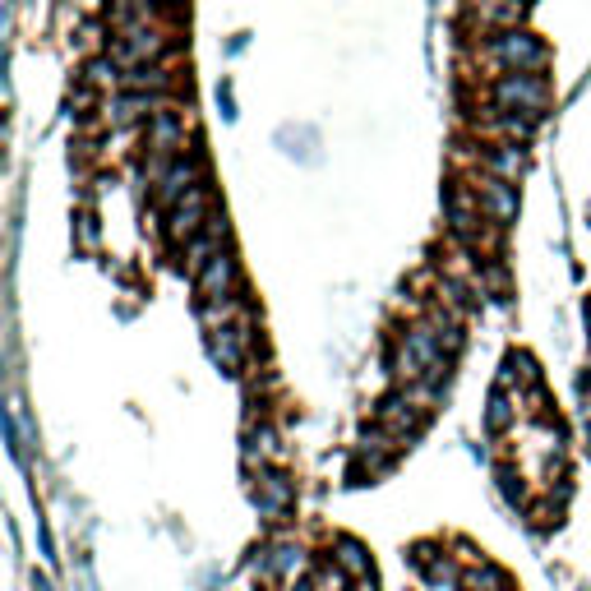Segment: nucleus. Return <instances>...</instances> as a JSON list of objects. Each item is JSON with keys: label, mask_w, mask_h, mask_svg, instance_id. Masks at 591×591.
<instances>
[{"label": "nucleus", "mask_w": 591, "mask_h": 591, "mask_svg": "<svg viewBox=\"0 0 591 591\" xmlns=\"http://www.w3.org/2000/svg\"><path fill=\"white\" fill-rule=\"evenodd\" d=\"M107 51L125 70H134V65H157L176 51V33H171V24H134V28H121V33L111 37Z\"/></svg>", "instance_id": "f257e3e1"}, {"label": "nucleus", "mask_w": 591, "mask_h": 591, "mask_svg": "<svg viewBox=\"0 0 591 591\" xmlns=\"http://www.w3.org/2000/svg\"><path fill=\"white\" fill-rule=\"evenodd\" d=\"M485 61H495L499 70H527L541 74L550 65V47L531 28H504V33H490V42L481 47Z\"/></svg>", "instance_id": "f03ea898"}, {"label": "nucleus", "mask_w": 591, "mask_h": 591, "mask_svg": "<svg viewBox=\"0 0 591 591\" xmlns=\"http://www.w3.org/2000/svg\"><path fill=\"white\" fill-rule=\"evenodd\" d=\"M204 171H208V157H204V148H199V144L185 148V153L171 157V162H162V167L148 176V181H153V204L157 208H176L185 194L194 190V185L208 181Z\"/></svg>", "instance_id": "7ed1b4c3"}, {"label": "nucleus", "mask_w": 591, "mask_h": 591, "mask_svg": "<svg viewBox=\"0 0 591 591\" xmlns=\"http://www.w3.org/2000/svg\"><path fill=\"white\" fill-rule=\"evenodd\" d=\"M490 102L495 107H508V111H527L541 121L555 93H550V79L545 74H527V70H499V79L490 84Z\"/></svg>", "instance_id": "20e7f679"}, {"label": "nucleus", "mask_w": 591, "mask_h": 591, "mask_svg": "<svg viewBox=\"0 0 591 591\" xmlns=\"http://www.w3.org/2000/svg\"><path fill=\"white\" fill-rule=\"evenodd\" d=\"M208 213H213V199H208V181L194 185L190 194H185L176 208H167V227H162V236H167L171 250H185V245L204 231Z\"/></svg>", "instance_id": "39448f33"}, {"label": "nucleus", "mask_w": 591, "mask_h": 591, "mask_svg": "<svg viewBox=\"0 0 591 591\" xmlns=\"http://www.w3.org/2000/svg\"><path fill=\"white\" fill-rule=\"evenodd\" d=\"M194 291H199V301H231V296L241 291V264H236V254L231 250L213 254V259L194 273Z\"/></svg>", "instance_id": "423d86ee"}, {"label": "nucleus", "mask_w": 591, "mask_h": 591, "mask_svg": "<svg viewBox=\"0 0 591 591\" xmlns=\"http://www.w3.org/2000/svg\"><path fill=\"white\" fill-rule=\"evenodd\" d=\"M471 185H476V199H481V213L490 227H508V222L518 218V185L513 181H499V176L481 171Z\"/></svg>", "instance_id": "0eeeda50"}, {"label": "nucleus", "mask_w": 591, "mask_h": 591, "mask_svg": "<svg viewBox=\"0 0 591 591\" xmlns=\"http://www.w3.org/2000/svg\"><path fill=\"white\" fill-rule=\"evenodd\" d=\"M254 504L268 522H287V513L296 508V481L287 471H264L259 467V485H254Z\"/></svg>", "instance_id": "6e6552de"}, {"label": "nucleus", "mask_w": 591, "mask_h": 591, "mask_svg": "<svg viewBox=\"0 0 591 591\" xmlns=\"http://www.w3.org/2000/svg\"><path fill=\"white\" fill-rule=\"evenodd\" d=\"M476 162H481V171L499 176V181H518L522 167H527V153H522L513 139H495V144H485L481 153H476Z\"/></svg>", "instance_id": "1a4fd4ad"}, {"label": "nucleus", "mask_w": 591, "mask_h": 591, "mask_svg": "<svg viewBox=\"0 0 591 591\" xmlns=\"http://www.w3.org/2000/svg\"><path fill=\"white\" fill-rule=\"evenodd\" d=\"M328 559H333V564H338L351 582H356V578H370V573H374L370 550H365L356 536H333V550H328Z\"/></svg>", "instance_id": "9d476101"}, {"label": "nucleus", "mask_w": 591, "mask_h": 591, "mask_svg": "<svg viewBox=\"0 0 591 591\" xmlns=\"http://www.w3.org/2000/svg\"><path fill=\"white\" fill-rule=\"evenodd\" d=\"M541 384V370H536V361H531L527 351H508L504 356V370H499V388H508V393H527V388Z\"/></svg>", "instance_id": "9b49d317"}, {"label": "nucleus", "mask_w": 591, "mask_h": 591, "mask_svg": "<svg viewBox=\"0 0 591 591\" xmlns=\"http://www.w3.org/2000/svg\"><path fill=\"white\" fill-rule=\"evenodd\" d=\"M518 407H522L518 393H508V388L495 384V393H490V407H485V430H490L495 439L508 435V430H513V421H518Z\"/></svg>", "instance_id": "f8f14e48"}, {"label": "nucleus", "mask_w": 591, "mask_h": 591, "mask_svg": "<svg viewBox=\"0 0 591 591\" xmlns=\"http://www.w3.org/2000/svg\"><path fill=\"white\" fill-rule=\"evenodd\" d=\"M462 591H513V582H508V573L499 564L481 559V564H471L462 573Z\"/></svg>", "instance_id": "ddd939ff"}, {"label": "nucleus", "mask_w": 591, "mask_h": 591, "mask_svg": "<svg viewBox=\"0 0 591 591\" xmlns=\"http://www.w3.org/2000/svg\"><path fill=\"white\" fill-rule=\"evenodd\" d=\"M84 84L88 88H116V84H125V65L116 61V56H93V61L84 65Z\"/></svg>", "instance_id": "4468645a"}, {"label": "nucleus", "mask_w": 591, "mask_h": 591, "mask_svg": "<svg viewBox=\"0 0 591 591\" xmlns=\"http://www.w3.org/2000/svg\"><path fill=\"white\" fill-rule=\"evenodd\" d=\"M522 411H527L531 421H555V411H550V393H545V384H536V388H527L522 393Z\"/></svg>", "instance_id": "2eb2a0df"}, {"label": "nucleus", "mask_w": 591, "mask_h": 591, "mask_svg": "<svg viewBox=\"0 0 591 591\" xmlns=\"http://www.w3.org/2000/svg\"><path fill=\"white\" fill-rule=\"evenodd\" d=\"M499 490H504V499L513 508H527V485H522V476L513 467H499Z\"/></svg>", "instance_id": "dca6fc26"}, {"label": "nucleus", "mask_w": 591, "mask_h": 591, "mask_svg": "<svg viewBox=\"0 0 591 591\" xmlns=\"http://www.w3.org/2000/svg\"><path fill=\"white\" fill-rule=\"evenodd\" d=\"M439 555H444V545H439V541H416V545H411V564L421 568V573L435 564Z\"/></svg>", "instance_id": "f3484780"}, {"label": "nucleus", "mask_w": 591, "mask_h": 591, "mask_svg": "<svg viewBox=\"0 0 591 591\" xmlns=\"http://www.w3.org/2000/svg\"><path fill=\"white\" fill-rule=\"evenodd\" d=\"M79 245H84V250H97V218L93 213H79Z\"/></svg>", "instance_id": "a211bd4d"}, {"label": "nucleus", "mask_w": 591, "mask_h": 591, "mask_svg": "<svg viewBox=\"0 0 591 591\" xmlns=\"http://www.w3.org/2000/svg\"><path fill=\"white\" fill-rule=\"evenodd\" d=\"M351 591H379V582H374V573H370V578H356V582H351Z\"/></svg>", "instance_id": "6ab92c4d"}, {"label": "nucleus", "mask_w": 591, "mask_h": 591, "mask_svg": "<svg viewBox=\"0 0 591 591\" xmlns=\"http://www.w3.org/2000/svg\"><path fill=\"white\" fill-rule=\"evenodd\" d=\"M582 398H587V402H591V370H587V374H582Z\"/></svg>", "instance_id": "aec40b11"}, {"label": "nucleus", "mask_w": 591, "mask_h": 591, "mask_svg": "<svg viewBox=\"0 0 591 591\" xmlns=\"http://www.w3.org/2000/svg\"><path fill=\"white\" fill-rule=\"evenodd\" d=\"M587 444H591V425H587Z\"/></svg>", "instance_id": "412c9836"}]
</instances>
